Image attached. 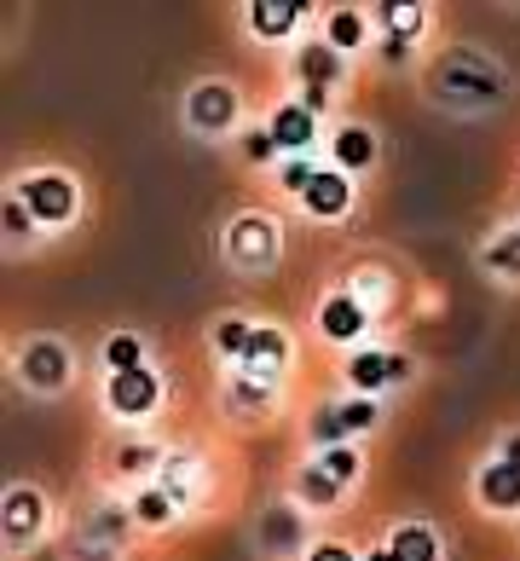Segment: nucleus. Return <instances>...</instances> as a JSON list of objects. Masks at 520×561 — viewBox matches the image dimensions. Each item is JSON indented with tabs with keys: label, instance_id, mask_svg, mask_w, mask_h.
Wrapping results in <instances>:
<instances>
[{
	"label": "nucleus",
	"instance_id": "obj_31",
	"mask_svg": "<svg viewBox=\"0 0 520 561\" xmlns=\"http://www.w3.org/2000/svg\"><path fill=\"white\" fill-rule=\"evenodd\" d=\"M336 417H342V428H347V434H359V428H377V417H382V405L370 400V393H359V400H347V405H336Z\"/></svg>",
	"mask_w": 520,
	"mask_h": 561
},
{
	"label": "nucleus",
	"instance_id": "obj_30",
	"mask_svg": "<svg viewBox=\"0 0 520 561\" xmlns=\"http://www.w3.org/2000/svg\"><path fill=\"white\" fill-rule=\"evenodd\" d=\"M319 463H324L330 474H336L342 486H353V481H359V451H353L347 440H336V446H324V457H319Z\"/></svg>",
	"mask_w": 520,
	"mask_h": 561
},
{
	"label": "nucleus",
	"instance_id": "obj_19",
	"mask_svg": "<svg viewBox=\"0 0 520 561\" xmlns=\"http://www.w3.org/2000/svg\"><path fill=\"white\" fill-rule=\"evenodd\" d=\"M388 556H416V561H434V556H440V538H434V527H400V533H393L388 538Z\"/></svg>",
	"mask_w": 520,
	"mask_h": 561
},
{
	"label": "nucleus",
	"instance_id": "obj_7",
	"mask_svg": "<svg viewBox=\"0 0 520 561\" xmlns=\"http://www.w3.org/2000/svg\"><path fill=\"white\" fill-rule=\"evenodd\" d=\"M41 522H47V497H41L35 486H12L7 504H0V527H7V545L24 550L30 538L41 533Z\"/></svg>",
	"mask_w": 520,
	"mask_h": 561
},
{
	"label": "nucleus",
	"instance_id": "obj_5",
	"mask_svg": "<svg viewBox=\"0 0 520 561\" xmlns=\"http://www.w3.org/2000/svg\"><path fill=\"white\" fill-rule=\"evenodd\" d=\"M185 122H192L197 134H220L238 122V93L226 88V81H197L192 99H185Z\"/></svg>",
	"mask_w": 520,
	"mask_h": 561
},
{
	"label": "nucleus",
	"instance_id": "obj_34",
	"mask_svg": "<svg viewBox=\"0 0 520 561\" xmlns=\"http://www.w3.org/2000/svg\"><path fill=\"white\" fill-rule=\"evenodd\" d=\"M319 174L307 157H284V192H307V180Z\"/></svg>",
	"mask_w": 520,
	"mask_h": 561
},
{
	"label": "nucleus",
	"instance_id": "obj_4",
	"mask_svg": "<svg viewBox=\"0 0 520 561\" xmlns=\"http://www.w3.org/2000/svg\"><path fill=\"white\" fill-rule=\"evenodd\" d=\"M18 377H24L35 393H58V388L70 382V347L53 342V336L30 342L24 353H18Z\"/></svg>",
	"mask_w": 520,
	"mask_h": 561
},
{
	"label": "nucleus",
	"instance_id": "obj_6",
	"mask_svg": "<svg viewBox=\"0 0 520 561\" xmlns=\"http://www.w3.org/2000/svg\"><path fill=\"white\" fill-rule=\"evenodd\" d=\"M18 197H24L35 209V220H47V226H65L76 215V185L65 174H35V180L18 185Z\"/></svg>",
	"mask_w": 520,
	"mask_h": 561
},
{
	"label": "nucleus",
	"instance_id": "obj_36",
	"mask_svg": "<svg viewBox=\"0 0 520 561\" xmlns=\"http://www.w3.org/2000/svg\"><path fill=\"white\" fill-rule=\"evenodd\" d=\"M330 105V88H301V111H312V116H319Z\"/></svg>",
	"mask_w": 520,
	"mask_h": 561
},
{
	"label": "nucleus",
	"instance_id": "obj_22",
	"mask_svg": "<svg viewBox=\"0 0 520 561\" xmlns=\"http://www.w3.org/2000/svg\"><path fill=\"white\" fill-rule=\"evenodd\" d=\"M296 492L307 497V504H336V497L347 492L336 474H330L324 463H312V469H301V481H296Z\"/></svg>",
	"mask_w": 520,
	"mask_h": 561
},
{
	"label": "nucleus",
	"instance_id": "obj_26",
	"mask_svg": "<svg viewBox=\"0 0 520 561\" xmlns=\"http://www.w3.org/2000/svg\"><path fill=\"white\" fill-rule=\"evenodd\" d=\"M382 18H388V35H400V41L428 30V12L416 7V0H393V7H382Z\"/></svg>",
	"mask_w": 520,
	"mask_h": 561
},
{
	"label": "nucleus",
	"instance_id": "obj_28",
	"mask_svg": "<svg viewBox=\"0 0 520 561\" xmlns=\"http://www.w3.org/2000/svg\"><path fill=\"white\" fill-rule=\"evenodd\" d=\"M162 457L169 451H157V446H116V474H151V469H162Z\"/></svg>",
	"mask_w": 520,
	"mask_h": 561
},
{
	"label": "nucleus",
	"instance_id": "obj_17",
	"mask_svg": "<svg viewBox=\"0 0 520 561\" xmlns=\"http://www.w3.org/2000/svg\"><path fill=\"white\" fill-rule=\"evenodd\" d=\"M296 24H301L296 0H255V7H249V30H255L261 41H278V35H289Z\"/></svg>",
	"mask_w": 520,
	"mask_h": 561
},
{
	"label": "nucleus",
	"instance_id": "obj_16",
	"mask_svg": "<svg viewBox=\"0 0 520 561\" xmlns=\"http://www.w3.org/2000/svg\"><path fill=\"white\" fill-rule=\"evenodd\" d=\"M296 70H301L307 88H336L342 81V53L330 47V41H312V47L296 53Z\"/></svg>",
	"mask_w": 520,
	"mask_h": 561
},
{
	"label": "nucleus",
	"instance_id": "obj_20",
	"mask_svg": "<svg viewBox=\"0 0 520 561\" xmlns=\"http://www.w3.org/2000/svg\"><path fill=\"white\" fill-rule=\"evenodd\" d=\"M162 486L185 504V497L203 486V463H197V457H162Z\"/></svg>",
	"mask_w": 520,
	"mask_h": 561
},
{
	"label": "nucleus",
	"instance_id": "obj_12",
	"mask_svg": "<svg viewBox=\"0 0 520 561\" xmlns=\"http://www.w3.org/2000/svg\"><path fill=\"white\" fill-rule=\"evenodd\" d=\"M273 139H278V151L284 157H301V151H312V134H319V122H312V111H301V105H284V111H273Z\"/></svg>",
	"mask_w": 520,
	"mask_h": 561
},
{
	"label": "nucleus",
	"instance_id": "obj_37",
	"mask_svg": "<svg viewBox=\"0 0 520 561\" xmlns=\"http://www.w3.org/2000/svg\"><path fill=\"white\" fill-rule=\"evenodd\" d=\"M504 463H515V469H520V434H509V440H504Z\"/></svg>",
	"mask_w": 520,
	"mask_h": 561
},
{
	"label": "nucleus",
	"instance_id": "obj_18",
	"mask_svg": "<svg viewBox=\"0 0 520 561\" xmlns=\"http://www.w3.org/2000/svg\"><path fill=\"white\" fill-rule=\"evenodd\" d=\"M174 510H180V497H174L169 486H145V492L134 497V522H139V527H169Z\"/></svg>",
	"mask_w": 520,
	"mask_h": 561
},
{
	"label": "nucleus",
	"instance_id": "obj_8",
	"mask_svg": "<svg viewBox=\"0 0 520 561\" xmlns=\"http://www.w3.org/2000/svg\"><path fill=\"white\" fill-rule=\"evenodd\" d=\"M273 382L278 377H261V370H232V377H226V411H232V417H243V423H255V417H266V411H273Z\"/></svg>",
	"mask_w": 520,
	"mask_h": 561
},
{
	"label": "nucleus",
	"instance_id": "obj_9",
	"mask_svg": "<svg viewBox=\"0 0 520 561\" xmlns=\"http://www.w3.org/2000/svg\"><path fill=\"white\" fill-rule=\"evenodd\" d=\"M411 377V359L405 353H359V359L347 365V382L359 393H377V388H393Z\"/></svg>",
	"mask_w": 520,
	"mask_h": 561
},
{
	"label": "nucleus",
	"instance_id": "obj_29",
	"mask_svg": "<svg viewBox=\"0 0 520 561\" xmlns=\"http://www.w3.org/2000/svg\"><path fill=\"white\" fill-rule=\"evenodd\" d=\"M104 365H111V370H134V365H145V347H139L134 330H122V336L104 342Z\"/></svg>",
	"mask_w": 520,
	"mask_h": 561
},
{
	"label": "nucleus",
	"instance_id": "obj_15",
	"mask_svg": "<svg viewBox=\"0 0 520 561\" xmlns=\"http://www.w3.org/2000/svg\"><path fill=\"white\" fill-rule=\"evenodd\" d=\"M319 330H324L330 342H353V336H359V330H365L359 296H347V289H342V296H330V301L319 307Z\"/></svg>",
	"mask_w": 520,
	"mask_h": 561
},
{
	"label": "nucleus",
	"instance_id": "obj_24",
	"mask_svg": "<svg viewBox=\"0 0 520 561\" xmlns=\"http://www.w3.org/2000/svg\"><path fill=\"white\" fill-rule=\"evenodd\" d=\"M370 157H377V139L365 128H336V162L342 169H365Z\"/></svg>",
	"mask_w": 520,
	"mask_h": 561
},
{
	"label": "nucleus",
	"instance_id": "obj_2",
	"mask_svg": "<svg viewBox=\"0 0 520 561\" xmlns=\"http://www.w3.org/2000/svg\"><path fill=\"white\" fill-rule=\"evenodd\" d=\"M278 255H284V238L266 215H238L226 226V261L243 266V273H266V266H278Z\"/></svg>",
	"mask_w": 520,
	"mask_h": 561
},
{
	"label": "nucleus",
	"instance_id": "obj_38",
	"mask_svg": "<svg viewBox=\"0 0 520 561\" xmlns=\"http://www.w3.org/2000/svg\"><path fill=\"white\" fill-rule=\"evenodd\" d=\"M312 556H319V561H347V550H342V545H319Z\"/></svg>",
	"mask_w": 520,
	"mask_h": 561
},
{
	"label": "nucleus",
	"instance_id": "obj_14",
	"mask_svg": "<svg viewBox=\"0 0 520 561\" xmlns=\"http://www.w3.org/2000/svg\"><path fill=\"white\" fill-rule=\"evenodd\" d=\"M243 370H261V377H278V370L289 365V336L273 324H255V342H249V353L238 359Z\"/></svg>",
	"mask_w": 520,
	"mask_h": 561
},
{
	"label": "nucleus",
	"instance_id": "obj_1",
	"mask_svg": "<svg viewBox=\"0 0 520 561\" xmlns=\"http://www.w3.org/2000/svg\"><path fill=\"white\" fill-rule=\"evenodd\" d=\"M428 93L451 111H492L504 99V70L474 47H451L428 65Z\"/></svg>",
	"mask_w": 520,
	"mask_h": 561
},
{
	"label": "nucleus",
	"instance_id": "obj_25",
	"mask_svg": "<svg viewBox=\"0 0 520 561\" xmlns=\"http://www.w3.org/2000/svg\"><path fill=\"white\" fill-rule=\"evenodd\" d=\"M486 266H492V273H504V278H520V226H509V232L492 238Z\"/></svg>",
	"mask_w": 520,
	"mask_h": 561
},
{
	"label": "nucleus",
	"instance_id": "obj_13",
	"mask_svg": "<svg viewBox=\"0 0 520 561\" xmlns=\"http://www.w3.org/2000/svg\"><path fill=\"white\" fill-rule=\"evenodd\" d=\"M474 492H481V504H486V510H520V469L497 457V463H486V469H481Z\"/></svg>",
	"mask_w": 520,
	"mask_h": 561
},
{
	"label": "nucleus",
	"instance_id": "obj_21",
	"mask_svg": "<svg viewBox=\"0 0 520 561\" xmlns=\"http://www.w3.org/2000/svg\"><path fill=\"white\" fill-rule=\"evenodd\" d=\"M324 35H330V47H336V53H353L365 41V18L353 7H336V12H330V24H324Z\"/></svg>",
	"mask_w": 520,
	"mask_h": 561
},
{
	"label": "nucleus",
	"instance_id": "obj_35",
	"mask_svg": "<svg viewBox=\"0 0 520 561\" xmlns=\"http://www.w3.org/2000/svg\"><path fill=\"white\" fill-rule=\"evenodd\" d=\"M382 58H388V65H405V58H411V41L388 35V41H382Z\"/></svg>",
	"mask_w": 520,
	"mask_h": 561
},
{
	"label": "nucleus",
	"instance_id": "obj_11",
	"mask_svg": "<svg viewBox=\"0 0 520 561\" xmlns=\"http://www.w3.org/2000/svg\"><path fill=\"white\" fill-rule=\"evenodd\" d=\"M307 545V527H301V510L296 504H273L261 515V550H273V556H289V550H301Z\"/></svg>",
	"mask_w": 520,
	"mask_h": 561
},
{
	"label": "nucleus",
	"instance_id": "obj_32",
	"mask_svg": "<svg viewBox=\"0 0 520 561\" xmlns=\"http://www.w3.org/2000/svg\"><path fill=\"white\" fill-rule=\"evenodd\" d=\"M0 226H7V238L12 243H24L30 232H35V209L24 197H7V209H0Z\"/></svg>",
	"mask_w": 520,
	"mask_h": 561
},
{
	"label": "nucleus",
	"instance_id": "obj_10",
	"mask_svg": "<svg viewBox=\"0 0 520 561\" xmlns=\"http://www.w3.org/2000/svg\"><path fill=\"white\" fill-rule=\"evenodd\" d=\"M301 203H307V215H319V220H336V215H347V209H353V185H347L336 169H319V174L307 180Z\"/></svg>",
	"mask_w": 520,
	"mask_h": 561
},
{
	"label": "nucleus",
	"instance_id": "obj_23",
	"mask_svg": "<svg viewBox=\"0 0 520 561\" xmlns=\"http://www.w3.org/2000/svg\"><path fill=\"white\" fill-rule=\"evenodd\" d=\"M128 515L134 510H122V504H99L93 522H88V545H116V538L128 533Z\"/></svg>",
	"mask_w": 520,
	"mask_h": 561
},
{
	"label": "nucleus",
	"instance_id": "obj_27",
	"mask_svg": "<svg viewBox=\"0 0 520 561\" xmlns=\"http://www.w3.org/2000/svg\"><path fill=\"white\" fill-rule=\"evenodd\" d=\"M249 342H255V324H249V319H220L215 324V347L226 353V359H243Z\"/></svg>",
	"mask_w": 520,
	"mask_h": 561
},
{
	"label": "nucleus",
	"instance_id": "obj_3",
	"mask_svg": "<svg viewBox=\"0 0 520 561\" xmlns=\"http://www.w3.org/2000/svg\"><path fill=\"white\" fill-rule=\"evenodd\" d=\"M104 400H111L116 417H151L157 400H162V377L151 365H134V370H116L111 382H104Z\"/></svg>",
	"mask_w": 520,
	"mask_h": 561
},
{
	"label": "nucleus",
	"instance_id": "obj_33",
	"mask_svg": "<svg viewBox=\"0 0 520 561\" xmlns=\"http://www.w3.org/2000/svg\"><path fill=\"white\" fill-rule=\"evenodd\" d=\"M243 157H249V162H273V157H278L273 128H249V134H243Z\"/></svg>",
	"mask_w": 520,
	"mask_h": 561
}]
</instances>
